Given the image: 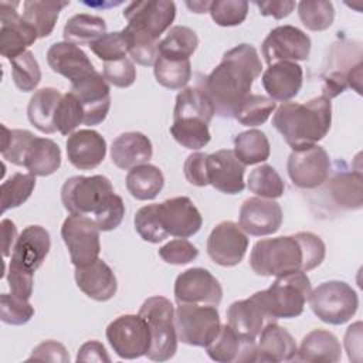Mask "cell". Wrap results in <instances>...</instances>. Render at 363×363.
<instances>
[{"mask_svg":"<svg viewBox=\"0 0 363 363\" xmlns=\"http://www.w3.org/2000/svg\"><path fill=\"white\" fill-rule=\"evenodd\" d=\"M208 13L213 21L221 27L240 26L248 14V3L242 0H214Z\"/></svg>","mask_w":363,"mask_h":363,"instance_id":"obj_50","label":"cell"},{"mask_svg":"<svg viewBox=\"0 0 363 363\" xmlns=\"http://www.w3.org/2000/svg\"><path fill=\"white\" fill-rule=\"evenodd\" d=\"M99 227L95 220L82 214H69L61 227V237L75 268L94 262L101 252Z\"/></svg>","mask_w":363,"mask_h":363,"instance_id":"obj_10","label":"cell"},{"mask_svg":"<svg viewBox=\"0 0 363 363\" xmlns=\"http://www.w3.org/2000/svg\"><path fill=\"white\" fill-rule=\"evenodd\" d=\"M262 86L272 101L288 102L295 98L302 88V67L292 61H281L268 65L262 74Z\"/></svg>","mask_w":363,"mask_h":363,"instance_id":"obj_25","label":"cell"},{"mask_svg":"<svg viewBox=\"0 0 363 363\" xmlns=\"http://www.w3.org/2000/svg\"><path fill=\"white\" fill-rule=\"evenodd\" d=\"M27 360L67 363V362H69V354L62 343H60L57 340H45L33 349V352Z\"/></svg>","mask_w":363,"mask_h":363,"instance_id":"obj_59","label":"cell"},{"mask_svg":"<svg viewBox=\"0 0 363 363\" xmlns=\"http://www.w3.org/2000/svg\"><path fill=\"white\" fill-rule=\"evenodd\" d=\"M277 104L269 96L250 94L235 109L234 116L244 126H259L267 122Z\"/></svg>","mask_w":363,"mask_h":363,"instance_id":"obj_44","label":"cell"},{"mask_svg":"<svg viewBox=\"0 0 363 363\" xmlns=\"http://www.w3.org/2000/svg\"><path fill=\"white\" fill-rule=\"evenodd\" d=\"M248 250V238L234 221H221L207 238L208 257L221 267L238 265Z\"/></svg>","mask_w":363,"mask_h":363,"instance_id":"obj_18","label":"cell"},{"mask_svg":"<svg viewBox=\"0 0 363 363\" xmlns=\"http://www.w3.org/2000/svg\"><path fill=\"white\" fill-rule=\"evenodd\" d=\"M106 34V23L102 17L81 13L72 16L64 26V40L75 45H89Z\"/></svg>","mask_w":363,"mask_h":363,"instance_id":"obj_38","label":"cell"},{"mask_svg":"<svg viewBox=\"0 0 363 363\" xmlns=\"http://www.w3.org/2000/svg\"><path fill=\"white\" fill-rule=\"evenodd\" d=\"M282 208L272 199L250 197L244 200L238 214L241 230L254 237L275 234L282 224Z\"/></svg>","mask_w":363,"mask_h":363,"instance_id":"obj_20","label":"cell"},{"mask_svg":"<svg viewBox=\"0 0 363 363\" xmlns=\"http://www.w3.org/2000/svg\"><path fill=\"white\" fill-rule=\"evenodd\" d=\"M326 247L320 237L309 231L294 235L264 238L250 254L251 269L261 277H281L289 272L315 269L325 259Z\"/></svg>","mask_w":363,"mask_h":363,"instance_id":"obj_2","label":"cell"},{"mask_svg":"<svg viewBox=\"0 0 363 363\" xmlns=\"http://www.w3.org/2000/svg\"><path fill=\"white\" fill-rule=\"evenodd\" d=\"M206 172L208 184L221 193L237 194L245 189V164L237 159L234 150L221 149L207 155Z\"/></svg>","mask_w":363,"mask_h":363,"instance_id":"obj_21","label":"cell"},{"mask_svg":"<svg viewBox=\"0 0 363 363\" xmlns=\"http://www.w3.org/2000/svg\"><path fill=\"white\" fill-rule=\"evenodd\" d=\"M257 362H291L295 360L298 346L292 335L275 322L267 323L258 335Z\"/></svg>","mask_w":363,"mask_h":363,"instance_id":"obj_28","label":"cell"},{"mask_svg":"<svg viewBox=\"0 0 363 363\" xmlns=\"http://www.w3.org/2000/svg\"><path fill=\"white\" fill-rule=\"evenodd\" d=\"M345 347L352 362L362 360V322L350 325L345 335Z\"/></svg>","mask_w":363,"mask_h":363,"instance_id":"obj_61","label":"cell"},{"mask_svg":"<svg viewBox=\"0 0 363 363\" xmlns=\"http://www.w3.org/2000/svg\"><path fill=\"white\" fill-rule=\"evenodd\" d=\"M362 172L342 169L337 170L329 182V193L332 200L342 208L359 210L363 204Z\"/></svg>","mask_w":363,"mask_h":363,"instance_id":"obj_33","label":"cell"},{"mask_svg":"<svg viewBox=\"0 0 363 363\" xmlns=\"http://www.w3.org/2000/svg\"><path fill=\"white\" fill-rule=\"evenodd\" d=\"M113 194L111 180L102 174L72 176L61 187V201L69 214H96Z\"/></svg>","mask_w":363,"mask_h":363,"instance_id":"obj_8","label":"cell"},{"mask_svg":"<svg viewBox=\"0 0 363 363\" xmlns=\"http://www.w3.org/2000/svg\"><path fill=\"white\" fill-rule=\"evenodd\" d=\"M16 86L23 92L34 91L41 81V69L31 51H26L10 61Z\"/></svg>","mask_w":363,"mask_h":363,"instance_id":"obj_47","label":"cell"},{"mask_svg":"<svg viewBox=\"0 0 363 363\" xmlns=\"http://www.w3.org/2000/svg\"><path fill=\"white\" fill-rule=\"evenodd\" d=\"M288 176L299 189H316L330 174V157L328 152L316 145L294 149L286 163Z\"/></svg>","mask_w":363,"mask_h":363,"instance_id":"obj_12","label":"cell"},{"mask_svg":"<svg viewBox=\"0 0 363 363\" xmlns=\"http://www.w3.org/2000/svg\"><path fill=\"white\" fill-rule=\"evenodd\" d=\"M261 71L262 64L257 50L250 44H238L224 52L221 62L199 81V85L218 116L233 118L240 104L251 94V86Z\"/></svg>","mask_w":363,"mask_h":363,"instance_id":"obj_1","label":"cell"},{"mask_svg":"<svg viewBox=\"0 0 363 363\" xmlns=\"http://www.w3.org/2000/svg\"><path fill=\"white\" fill-rule=\"evenodd\" d=\"M18 1H0V54L9 61L28 51L38 38L37 31L16 10Z\"/></svg>","mask_w":363,"mask_h":363,"instance_id":"obj_15","label":"cell"},{"mask_svg":"<svg viewBox=\"0 0 363 363\" xmlns=\"http://www.w3.org/2000/svg\"><path fill=\"white\" fill-rule=\"evenodd\" d=\"M174 325L182 343L206 347L217 336L221 322L217 306L180 303L174 311Z\"/></svg>","mask_w":363,"mask_h":363,"instance_id":"obj_9","label":"cell"},{"mask_svg":"<svg viewBox=\"0 0 363 363\" xmlns=\"http://www.w3.org/2000/svg\"><path fill=\"white\" fill-rule=\"evenodd\" d=\"M311 291L308 275L303 271H296L277 277L269 288L255 294L268 316L275 322L302 315Z\"/></svg>","mask_w":363,"mask_h":363,"instance_id":"obj_5","label":"cell"},{"mask_svg":"<svg viewBox=\"0 0 363 363\" xmlns=\"http://www.w3.org/2000/svg\"><path fill=\"white\" fill-rule=\"evenodd\" d=\"M362 45L357 41L340 40L335 43L328 54L325 71L322 75V96L332 99L346 88H353L357 94L362 91Z\"/></svg>","mask_w":363,"mask_h":363,"instance_id":"obj_4","label":"cell"},{"mask_svg":"<svg viewBox=\"0 0 363 363\" xmlns=\"http://www.w3.org/2000/svg\"><path fill=\"white\" fill-rule=\"evenodd\" d=\"M211 360L220 363L257 362L255 339L235 332L228 323L221 325L217 336L206 346Z\"/></svg>","mask_w":363,"mask_h":363,"instance_id":"obj_22","label":"cell"},{"mask_svg":"<svg viewBox=\"0 0 363 363\" xmlns=\"http://www.w3.org/2000/svg\"><path fill=\"white\" fill-rule=\"evenodd\" d=\"M102 75L108 84L118 88H128L136 79V68L133 61L125 57L116 61L105 62Z\"/></svg>","mask_w":363,"mask_h":363,"instance_id":"obj_55","label":"cell"},{"mask_svg":"<svg viewBox=\"0 0 363 363\" xmlns=\"http://www.w3.org/2000/svg\"><path fill=\"white\" fill-rule=\"evenodd\" d=\"M312 312L325 323L343 325L349 322L359 308L356 291L343 281L319 284L308 296Z\"/></svg>","mask_w":363,"mask_h":363,"instance_id":"obj_7","label":"cell"},{"mask_svg":"<svg viewBox=\"0 0 363 363\" xmlns=\"http://www.w3.org/2000/svg\"><path fill=\"white\" fill-rule=\"evenodd\" d=\"M50 68L67 78L71 84L95 71L86 54L75 44L61 41L54 43L47 51Z\"/></svg>","mask_w":363,"mask_h":363,"instance_id":"obj_27","label":"cell"},{"mask_svg":"<svg viewBox=\"0 0 363 363\" xmlns=\"http://www.w3.org/2000/svg\"><path fill=\"white\" fill-rule=\"evenodd\" d=\"M139 315L146 320L150 330V347L146 356L155 362L172 359L177 350L179 340L173 303L160 295L150 296L142 303Z\"/></svg>","mask_w":363,"mask_h":363,"instance_id":"obj_6","label":"cell"},{"mask_svg":"<svg viewBox=\"0 0 363 363\" xmlns=\"http://www.w3.org/2000/svg\"><path fill=\"white\" fill-rule=\"evenodd\" d=\"M77 362H111V357L101 342L88 340L79 347Z\"/></svg>","mask_w":363,"mask_h":363,"instance_id":"obj_62","label":"cell"},{"mask_svg":"<svg viewBox=\"0 0 363 363\" xmlns=\"http://www.w3.org/2000/svg\"><path fill=\"white\" fill-rule=\"evenodd\" d=\"M123 33L128 38V52L130 54L132 61L143 67L153 65L157 58L159 41L128 26L123 28Z\"/></svg>","mask_w":363,"mask_h":363,"instance_id":"obj_49","label":"cell"},{"mask_svg":"<svg viewBox=\"0 0 363 363\" xmlns=\"http://www.w3.org/2000/svg\"><path fill=\"white\" fill-rule=\"evenodd\" d=\"M247 187L251 193L262 199H278L285 191V184L278 172L269 164H261L251 170Z\"/></svg>","mask_w":363,"mask_h":363,"instance_id":"obj_43","label":"cell"},{"mask_svg":"<svg viewBox=\"0 0 363 363\" xmlns=\"http://www.w3.org/2000/svg\"><path fill=\"white\" fill-rule=\"evenodd\" d=\"M50 248V233L41 225H28L17 237L11 251L10 265L34 274L44 262Z\"/></svg>","mask_w":363,"mask_h":363,"instance_id":"obj_23","label":"cell"},{"mask_svg":"<svg viewBox=\"0 0 363 363\" xmlns=\"http://www.w3.org/2000/svg\"><path fill=\"white\" fill-rule=\"evenodd\" d=\"M254 4L258 7L259 13L262 16H271L277 20H281L284 17H288L296 3L292 0H272V1H254Z\"/></svg>","mask_w":363,"mask_h":363,"instance_id":"obj_60","label":"cell"},{"mask_svg":"<svg viewBox=\"0 0 363 363\" xmlns=\"http://www.w3.org/2000/svg\"><path fill=\"white\" fill-rule=\"evenodd\" d=\"M214 115V106L199 84L196 86H186L177 94L173 109V121L200 119L210 123Z\"/></svg>","mask_w":363,"mask_h":363,"instance_id":"obj_35","label":"cell"},{"mask_svg":"<svg viewBox=\"0 0 363 363\" xmlns=\"http://www.w3.org/2000/svg\"><path fill=\"white\" fill-rule=\"evenodd\" d=\"M274 128L294 149L316 145L332 125V102L316 96L308 102H284L272 116Z\"/></svg>","mask_w":363,"mask_h":363,"instance_id":"obj_3","label":"cell"},{"mask_svg":"<svg viewBox=\"0 0 363 363\" xmlns=\"http://www.w3.org/2000/svg\"><path fill=\"white\" fill-rule=\"evenodd\" d=\"M68 4L69 1L27 0L23 3V18L37 31L38 38H44L52 33L60 11Z\"/></svg>","mask_w":363,"mask_h":363,"instance_id":"obj_37","label":"cell"},{"mask_svg":"<svg viewBox=\"0 0 363 363\" xmlns=\"http://www.w3.org/2000/svg\"><path fill=\"white\" fill-rule=\"evenodd\" d=\"M164 177L155 164H139L126 174V189L136 200H153L163 189Z\"/></svg>","mask_w":363,"mask_h":363,"instance_id":"obj_36","label":"cell"},{"mask_svg":"<svg viewBox=\"0 0 363 363\" xmlns=\"http://www.w3.org/2000/svg\"><path fill=\"white\" fill-rule=\"evenodd\" d=\"M298 14L302 24L311 31L328 30L335 20V7L332 1L303 0L298 3Z\"/></svg>","mask_w":363,"mask_h":363,"instance_id":"obj_46","label":"cell"},{"mask_svg":"<svg viewBox=\"0 0 363 363\" xmlns=\"http://www.w3.org/2000/svg\"><path fill=\"white\" fill-rule=\"evenodd\" d=\"M223 288L217 278L207 269L196 267L183 271L174 282V299L180 303L218 306Z\"/></svg>","mask_w":363,"mask_h":363,"instance_id":"obj_16","label":"cell"},{"mask_svg":"<svg viewBox=\"0 0 363 363\" xmlns=\"http://www.w3.org/2000/svg\"><path fill=\"white\" fill-rule=\"evenodd\" d=\"M34 316V308L28 299L14 294H1L0 318L7 325H24Z\"/></svg>","mask_w":363,"mask_h":363,"instance_id":"obj_53","label":"cell"},{"mask_svg":"<svg viewBox=\"0 0 363 363\" xmlns=\"http://www.w3.org/2000/svg\"><path fill=\"white\" fill-rule=\"evenodd\" d=\"M170 133L177 143L191 150L204 147L211 139L208 123L200 119H174Z\"/></svg>","mask_w":363,"mask_h":363,"instance_id":"obj_42","label":"cell"},{"mask_svg":"<svg viewBox=\"0 0 363 363\" xmlns=\"http://www.w3.org/2000/svg\"><path fill=\"white\" fill-rule=\"evenodd\" d=\"M135 230L140 235L142 240L157 244L163 240H166L169 235L164 233V230L160 225L156 204H147L140 207L135 214Z\"/></svg>","mask_w":363,"mask_h":363,"instance_id":"obj_52","label":"cell"},{"mask_svg":"<svg viewBox=\"0 0 363 363\" xmlns=\"http://www.w3.org/2000/svg\"><path fill=\"white\" fill-rule=\"evenodd\" d=\"M88 47L104 62L116 61V60H121V58L126 57V54H128V38H126L123 30L113 31V33H106L101 38L91 43Z\"/></svg>","mask_w":363,"mask_h":363,"instance_id":"obj_51","label":"cell"},{"mask_svg":"<svg viewBox=\"0 0 363 363\" xmlns=\"http://www.w3.org/2000/svg\"><path fill=\"white\" fill-rule=\"evenodd\" d=\"M84 108V125L94 126L105 121L111 109V89L96 69L71 84L69 89Z\"/></svg>","mask_w":363,"mask_h":363,"instance_id":"obj_17","label":"cell"},{"mask_svg":"<svg viewBox=\"0 0 363 363\" xmlns=\"http://www.w3.org/2000/svg\"><path fill=\"white\" fill-rule=\"evenodd\" d=\"M206 159L207 153L203 152H194L187 156L183 172L186 180L197 187H204L208 184L207 180V172H206Z\"/></svg>","mask_w":363,"mask_h":363,"instance_id":"obj_57","label":"cell"},{"mask_svg":"<svg viewBox=\"0 0 363 363\" xmlns=\"http://www.w3.org/2000/svg\"><path fill=\"white\" fill-rule=\"evenodd\" d=\"M125 216V204L122 197L112 194L106 204L95 214V223L101 231H112L122 223Z\"/></svg>","mask_w":363,"mask_h":363,"instance_id":"obj_56","label":"cell"},{"mask_svg":"<svg viewBox=\"0 0 363 363\" xmlns=\"http://www.w3.org/2000/svg\"><path fill=\"white\" fill-rule=\"evenodd\" d=\"M153 156L150 139L140 132H125L113 139L111 159L113 164L123 170L147 163Z\"/></svg>","mask_w":363,"mask_h":363,"instance_id":"obj_30","label":"cell"},{"mask_svg":"<svg viewBox=\"0 0 363 363\" xmlns=\"http://www.w3.org/2000/svg\"><path fill=\"white\" fill-rule=\"evenodd\" d=\"M211 1H186V6L193 13H207L210 9Z\"/></svg>","mask_w":363,"mask_h":363,"instance_id":"obj_64","label":"cell"},{"mask_svg":"<svg viewBox=\"0 0 363 363\" xmlns=\"http://www.w3.org/2000/svg\"><path fill=\"white\" fill-rule=\"evenodd\" d=\"M81 123H84V108L78 98L68 91L57 105L54 125L60 133L69 136Z\"/></svg>","mask_w":363,"mask_h":363,"instance_id":"obj_48","label":"cell"},{"mask_svg":"<svg viewBox=\"0 0 363 363\" xmlns=\"http://www.w3.org/2000/svg\"><path fill=\"white\" fill-rule=\"evenodd\" d=\"M67 156L69 163L79 170L98 167L106 156V140L92 129H79L67 139Z\"/></svg>","mask_w":363,"mask_h":363,"instance_id":"obj_24","label":"cell"},{"mask_svg":"<svg viewBox=\"0 0 363 363\" xmlns=\"http://www.w3.org/2000/svg\"><path fill=\"white\" fill-rule=\"evenodd\" d=\"M227 320L235 332L252 339L258 337L267 323L274 322L265 312L257 294L233 302L227 309Z\"/></svg>","mask_w":363,"mask_h":363,"instance_id":"obj_29","label":"cell"},{"mask_svg":"<svg viewBox=\"0 0 363 363\" xmlns=\"http://www.w3.org/2000/svg\"><path fill=\"white\" fill-rule=\"evenodd\" d=\"M311 38L295 26H278L269 31L261 45L268 65L281 61H305L311 52Z\"/></svg>","mask_w":363,"mask_h":363,"instance_id":"obj_13","label":"cell"},{"mask_svg":"<svg viewBox=\"0 0 363 363\" xmlns=\"http://www.w3.org/2000/svg\"><path fill=\"white\" fill-rule=\"evenodd\" d=\"M269 153V140L267 135L258 129L240 132L234 138V155L245 166L265 162Z\"/></svg>","mask_w":363,"mask_h":363,"instance_id":"obj_39","label":"cell"},{"mask_svg":"<svg viewBox=\"0 0 363 363\" xmlns=\"http://www.w3.org/2000/svg\"><path fill=\"white\" fill-rule=\"evenodd\" d=\"M7 282L11 289V294L23 298L30 299L33 295V284H34V274L26 269L9 265L7 272Z\"/></svg>","mask_w":363,"mask_h":363,"instance_id":"obj_58","label":"cell"},{"mask_svg":"<svg viewBox=\"0 0 363 363\" xmlns=\"http://www.w3.org/2000/svg\"><path fill=\"white\" fill-rule=\"evenodd\" d=\"M106 340L121 359L146 356L150 347V330L146 320L138 315H122L106 328Z\"/></svg>","mask_w":363,"mask_h":363,"instance_id":"obj_11","label":"cell"},{"mask_svg":"<svg viewBox=\"0 0 363 363\" xmlns=\"http://www.w3.org/2000/svg\"><path fill=\"white\" fill-rule=\"evenodd\" d=\"M156 211L162 228L172 237H191L199 233L203 224L200 211L186 196L167 199L163 203L156 204Z\"/></svg>","mask_w":363,"mask_h":363,"instance_id":"obj_19","label":"cell"},{"mask_svg":"<svg viewBox=\"0 0 363 363\" xmlns=\"http://www.w3.org/2000/svg\"><path fill=\"white\" fill-rule=\"evenodd\" d=\"M35 187V176L28 173H14L1 183V213L26 203Z\"/></svg>","mask_w":363,"mask_h":363,"instance_id":"obj_45","label":"cell"},{"mask_svg":"<svg viewBox=\"0 0 363 363\" xmlns=\"http://www.w3.org/2000/svg\"><path fill=\"white\" fill-rule=\"evenodd\" d=\"M61 166V149L48 138H34L30 140L24 157L23 167L34 176H50Z\"/></svg>","mask_w":363,"mask_h":363,"instance_id":"obj_32","label":"cell"},{"mask_svg":"<svg viewBox=\"0 0 363 363\" xmlns=\"http://www.w3.org/2000/svg\"><path fill=\"white\" fill-rule=\"evenodd\" d=\"M1 233H3V238H4L3 254H4V257H9L10 252L13 251V247H14L16 241H17L16 224L9 218L1 220Z\"/></svg>","mask_w":363,"mask_h":363,"instance_id":"obj_63","label":"cell"},{"mask_svg":"<svg viewBox=\"0 0 363 363\" xmlns=\"http://www.w3.org/2000/svg\"><path fill=\"white\" fill-rule=\"evenodd\" d=\"M340 356L342 347L339 339L329 330L315 329L302 339L295 360L336 363L340 360Z\"/></svg>","mask_w":363,"mask_h":363,"instance_id":"obj_31","label":"cell"},{"mask_svg":"<svg viewBox=\"0 0 363 363\" xmlns=\"http://www.w3.org/2000/svg\"><path fill=\"white\" fill-rule=\"evenodd\" d=\"M159 257L172 265H184L199 257V250L186 238H174L159 248Z\"/></svg>","mask_w":363,"mask_h":363,"instance_id":"obj_54","label":"cell"},{"mask_svg":"<svg viewBox=\"0 0 363 363\" xmlns=\"http://www.w3.org/2000/svg\"><path fill=\"white\" fill-rule=\"evenodd\" d=\"M199 37L186 26L170 27L166 37L159 41L157 54L166 57H174L182 60H190L193 52L197 50Z\"/></svg>","mask_w":363,"mask_h":363,"instance_id":"obj_41","label":"cell"},{"mask_svg":"<svg viewBox=\"0 0 363 363\" xmlns=\"http://www.w3.org/2000/svg\"><path fill=\"white\" fill-rule=\"evenodd\" d=\"M77 286L91 299L98 302L109 301L118 291V281L111 267L96 258L94 262L75 268Z\"/></svg>","mask_w":363,"mask_h":363,"instance_id":"obj_26","label":"cell"},{"mask_svg":"<svg viewBox=\"0 0 363 363\" xmlns=\"http://www.w3.org/2000/svg\"><path fill=\"white\" fill-rule=\"evenodd\" d=\"M128 27L157 40L170 30L176 17V4L170 0L132 1L123 11Z\"/></svg>","mask_w":363,"mask_h":363,"instance_id":"obj_14","label":"cell"},{"mask_svg":"<svg viewBox=\"0 0 363 363\" xmlns=\"http://www.w3.org/2000/svg\"><path fill=\"white\" fill-rule=\"evenodd\" d=\"M156 81L167 89H183L191 79L190 60L166 57L157 54L153 64Z\"/></svg>","mask_w":363,"mask_h":363,"instance_id":"obj_40","label":"cell"},{"mask_svg":"<svg viewBox=\"0 0 363 363\" xmlns=\"http://www.w3.org/2000/svg\"><path fill=\"white\" fill-rule=\"evenodd\" d=\"M62 94L51 86L41 88L34 92L27 106V116L30 123L43 133H54L57 128L54 125V116L57 105Z\"/></svg>","mask_w":363,"mask_h":363,"instance_id":"obj_34","label":"cell"}]
</instances>
